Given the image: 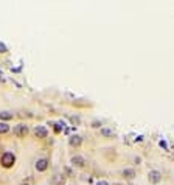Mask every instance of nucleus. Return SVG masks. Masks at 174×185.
Segmentation results:
<instances>
[{
	"instance_id": "nucleus-1",
	"label": "nucleus",
	"mask_w": 174,
	"mask_h": 185,
	"mask_svg": "<svg viewBox=\"0 0 174 185\" xmlns=\"http://www.w3.org/2000/svg\"><path fill=\"white\" fill-rule=\"evenodd\" d=\"M14 162H16V157H14L12 152H5L2 156V165L5 168H11L12 165H14Z\"/></svg>"
},
{
	"instance_id": "nucleus-2",
	"label": "nucleus",
	"mask_w": 174,
	"mask_h": 185,
	"mask_svg": "<svg viewBox=\"0 0 174 185\" xmlns=\"http://www.w3.org/2000/svg\"><path fill=\"white\" fill-rule=\"evenodd\" d=\"M34 134H36L37 139H45L48 135V131H47L45 126H36L34 128Z\"/></svg>"
},
{
	"instance_id": "nucleus-3",
	"label": "nucleus",
	"mask_w": 174,
	"mask_h": 185,
	"mask_svg": "<svg viewBox=\"0 0 174 185\" xmlns=\"http://www.w3.org/2000/svg\"><path fill=\"white\" fill-rule=\"evenodd\" d=\"M14 134H16L17 137H25L26 134H28V128H26L25 125H17V126L14 128Z\"/></svg>"
},
{
	"instance_id": "nucleus-4",
	"label": "nucleus",
	"mask_w": 174,
	"mask_h": 185,
	"mask_svg": "<svg viewBox=\"0 0 174 185\" xmlns=\"http://www.w3.org/2000/svg\"><path fill=\"white\" fill-rule=\"evenodd\" d=\"M148 176H149V180H151L152 183H159L160 180H162V174H160L159 171H155V170H154V171H149Z\"/></svg>"
},
{
	"instance_id": "nucleus-5",
	"label": "nucleus",
	"mask_w": 174,
	"mask_h": 185,
	"mask_svg": "<svg viewBox=\"0 0 174 185\" xmlns=\"http://www.w3.org/2000/svg\"><path fill=\"white\" fill-rule=\"evenodd\" d=\"M48 168V160L47 159H41V160L36 162V170L37 171H45Z\"/></svg>"
},
{
	"instance_id": "nucleus-6",
	"label": "nucleus",
	"mask_w": 174,
	"mask_h": 185,
	"mask_svg": "<svg viewBox=\"0 0 174 185\" xmlns=\"http://www.w3.org/2000/svg\"><path fill=\"white\" fill-rule=\"evenodd\" d=\"M72 163L76 165V166H83L86 163V160H84V157H81V156H75V157H72Z\"/></svg>"
},
{
	"instance_id": "nucleus-7",
	"label": "nucleus",
	"mask_w": 174,
	"mask_h": 185,
	"mask_svg": "<svg viewBox=\"0 0 174 185\" xmlns=\"http://www.w3.org/2000/svg\"><path fill=\"white\" fill-rule=\"evenodd\" d=\"M81 142H83V139L79 137V135H72L70 140H69V143L72 145V146H79V145H81Z\"/></svg>"
},
{
	"instance_id": "nucleus-8",
	"label": "nucleus",
	"mask_w": 174,
	"mask_h": 185,
	"mask_svg": "<svg viewBox=\"0 0 174 185\" xmlns=\"http://www.w3.org/2000/svg\"><path fill=\"white\" fill-rule=\"evenodd\" d=\"M123 176L128 177V179H132L134 176H135V173H134V170H125L123 171Z\"/></svg>"
},
{
	"instance_id": "nucleus-9",
	"label": "nucleus",
	"mask_w": 174,
	"mask_h": 185,
	"mask_svg": "<svg viewBox=\"0 0 174 185\" xmlns=\"http://www.w3.org/2000/svg\"><path fill=\"white\" fill-rule=\"evenodd\" d=\"M0 118H3V120H11L12 114L11 112H0Z\"/></svg>"
},
{
	"instance_id": "nucleus-10",
	"label": "nucleus",
	"mask_w": 174,
	"mask_h": 185,
	"mask_svg": "<svg viewBox=\"0 0 174 185\" xmlns=\"http://www.w3.org/2000/svg\"><path fill=\"white\" fill-rule=\"evenodd\" d=\"M8 131H9V126L6 123H0V134H5Z\"/></svg>"
},
{
	"instance_id": "nucleus-11",
	"label": "nucleus",
	"mask_w": 174,
	"mask_h": 185,
	"mask_svg": "<svg viewBox=\"0 0 174 185\" xmlns=\"http://www.w3.org/2000/svg\"><path fill=\"white\" fill-rule=\"evenodd\" d=\"M101 134H103V135H114V131H109V129H101Z\"/></svg>"
},
{
	"instance_id": "nucleus-12",
	"label": "nucleus",
	"mask_w": 174,
	"mask_h": 185,
	"mask_svg": "<svg viewBox=\"0 0 174 185\" xmlns=\"http://www.w3.org/2000/svg\"><path fill=\"white\" fill-rule=\"evenodd\" d=\"M0 53H6V47H5V44H0Z\"/></svg>"
},
{
	"instance_id": "nucleus-13",
	"label": "nucleus",
	"mask_w": 174,
	"mask_h": 185,
	"mask_svg": "<svg viewBox=\"0 0 174 185\" xmlns=\"http://www.w3.org/2000/svg\"><path fill=\"white\" fill-rule=\"evenodd\" d=\"M97 185H109V183H107V182H106V180H101V182H98Z\"/></svg>"
},
{
	"instance_id": "nucleus-14",
	"label": "nucleus",
	"mask_w": 174,
	"mask_h": 185,
	"mask_svg": "<svg viewBox=\"0 0 174 185\" xmlns=\"http://www.w3.org/2000/svg\"><path fill=\"white\" fill-rule=\"evenodd\" d=\"M23 185H28V183H23Z\"/></svg>"
}]
</instances>
